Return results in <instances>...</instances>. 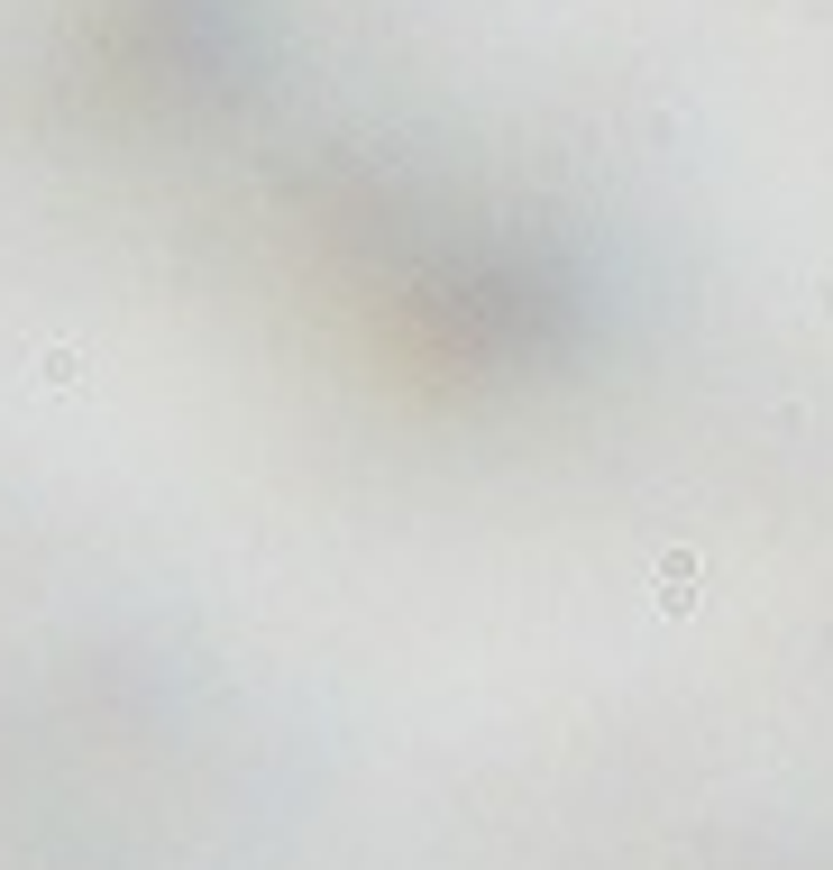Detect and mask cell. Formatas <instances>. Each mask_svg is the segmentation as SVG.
Instances as JSON below:
<instances>
[{"label":"cell","instance_id":"6da1fadb","mask_svg":"<svg viewBox=\"0 0 833 870\" xmlns=\"http://www.w3.org/2000/svg\"><path fill=\"white\" fill-rule=\"evenodd\" d=\"M660 604H669V614H696V559L688 550L660 559Z\"/></svg>","mask_w":833,"mask_h":870}]
</instances>
